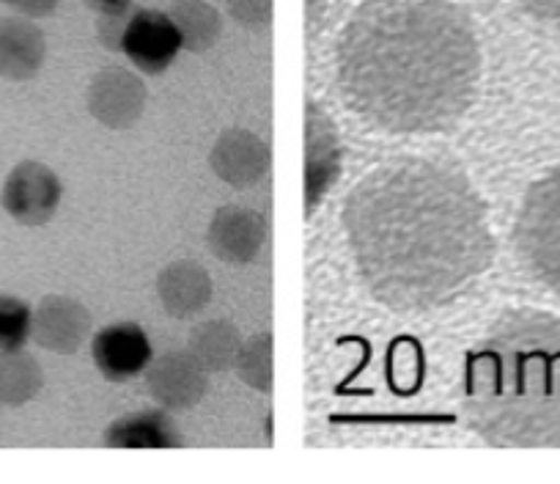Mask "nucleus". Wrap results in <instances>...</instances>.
I'll return each mask as SVG.
<instances>
[{"label": "nucleus", "instance_id": "1", "mask_svg": "<svg viewBox=\"0 0 560 484\" xmlns=\"http://www.w3.org/2000/svg\"><path fill=\"white\" fill-rule=\"evenodd\" d=\"M343 226L369 292L401 314L451 303L492 265L487 207L445 163L380 165L349 193Z\"/></svg>", "mask_w": 560, "mask_h": 484}, {"label": "nucleus", "instance_id": "2", "mask_svg": "<svg viewBox=\"0 0 560 484\" xmlns=\"http://www.w3.org/2000/svg\"><path fill=\"white\" fill-rule=\"evenodd\" d=\"M481 80L476 28L451 0H369L338 42V85L358 116L398 136L448 130Z\"/></svg>", "mask_w": 560, "mask_h": 484}, {"label": "nucleus", "instance_id": "3", "mask_svg": "<svg viewBox=\"0 0 560 484\" xmlns=\"http://www.w3.org/2000/svg\"><path fill=\"white\" fill-rule=\"evenodd\" d=\"M465 413L492 446L560 449V316L511 311L467 360Z\"/></svg>", "mask_w": 560, "mask_h": 484}, {"label": "nucleus", "instance_id": "4", "mask_svg": "<svg viewBox=\"0 0 560 484\" xmlns=\"http://www.w3.org/2000/svg\"><path fill=\"white\" fill-rule=\"evenodd\" d=\"M514 242L525 270L560 295V169L527 191Z\"/></svg>", "mask_w": 560, "mask_h": 484}, {"label": "nucleus", "instance_id": "5", "mask_svg": "<svg viewBox=\"0 0 560 484\" xmlns=\"http://www.w3.org/2000/svg\"><path fill=\"white\" fill-rule=\"evenodd\" d=\"M61 193L56 171L36 160H25V163L14 165L12 174L3 182L0 204L18 223L45 226L58 212Z\"/></svg>", "mask_w": 560, "mask_h": 484}, {"label": "nucleus", "instance_id": "6", "mask_svg": "<svg viewBox=\"0 0 560 484\" xmlns=\"http://www.w3.org/2000/svg\"><path fill=\"white\" fill-rule=\"evenodd\" d=\"M185 47L179 28L171 14L158 9H140L127 20L121 36V50L129 61L147 74H160L176 61L179 50Z\"/></svg>", "mask_w": 560, "mask_h": 484}, {"label": "nucleus", "instance_id": "7", "mask_svg": "<svg viewBox=\"0 0 560 484\" xmlns=\"http://www.w3.org/2000/svg\"><path fill=\"white\" fill-rule=\"evenodd\" d=\"M343 147L336 125L325 111L311 102L308 118H305V209L314 212L332 182L341 174Z\"/></svg>", "mask_w": 560, "mask_h": 484}, {"label": "nucleus", "instance_id": "8", "mask_svg": "<svg viewBox=\"0 0 560 484\" xmlns=\"http://www.w3.org/2000/svg\"><path fill=\"white\" fill-rule=\"evenodd\" d=\"M89 111L100 125L110 130H127L140 118L147 107V89L138 74L127 69H102L89 85Z\"/></svg>", "mask_w": 560, "mask_h": 484}, {"label": "nucleus", "instance_id": "9", "mask_svg": "<svg viewBox=\"0 0 560 484\" xmlns=\"http://www.w3.org/2000/svg\"><path fill=\"white\" fill-rule=\"evenodd\" d=\"M91 353H94L96 369L113 383L138 378L152 364V344L143 327L135 322H118L96 333Z\"/></svg>", "mask_w": 560, "mask_h": 484}, {"label": "nucleus", "instance_id": "10", "mask_svg": "<svg viewBox=\"0 0 560 484\" xmlns=\"http://www.w3.org/2000/svg\"><path fill=\"white\" fill-rule=\"evenodd\" d=\"M91 331V316L83 303L63 295H50L39 303L31 320V336L50 353L72 355Z\"/></svg>", "mask_w": 560, "mask_h": 484}, {"label": "nucleus", "instance_id": "11", "mask_svg": "<svg viewBox=\"0 0 560 484\" xmlns=\"http://www.w3.org/2000/svg\"><path fill=\"white\" fill-rule=\"evenodd\" d=\"M267 242V220L245 207H225L209 226V249L229 265H247Z\"/></svg>", "mask_w": 560, "mask_h": 484}, {"label": "nucleus", "instance_id": "12", "mask_svg": "<svg viewBox=\"0 0 560 484\" xmlns=\"http://www.w3.org/2000/svg\"><path fill=\"white\" fill-rule=\"evenodd\" d=\"M147 385L160 405L171 411H187L201 402L207 391V374H203L201 360L192 353H168L154 360Z\"/></svg>", "mask_w": 560, "mask_h": 484}, {"label": "nucleus", "instance_id": "13", "mask_svg": "<svg viewBox=\"0 0 560 484\" xmlns=\"http://www.w3.org/2000/svg\"><path fill=\"white\" fill-rule=\"evenodd\" d=\"M212 169L234 187H250L267 176L269 147L247 130H229L212 149Z\"/></svg>", "mask_w": 560, "mask_h": 484}, {"label": "nucleus", "instance_id": "14", "mask_svg": "<svg viewBox=\"0 0 560 484\" xmlns=\"http://www.w3.org/2000/svg\"><path fill=\"white\" fill-rule=\"evenodd\" d=\"M47 56V42L39 25L28 18H0V78L31 80L39 74Z\"/></svg>", "mask_w": 560, "mask_h": 484}, {"label": "nucleus", "instance_id": "15", "mask_svg": "<svg viewBox=\"0 0 560 484\" xmlns=\"http://www.w3.org/2000/svg\"><path fill=\"white\" fill-rule=\"evenodd\" d=\"M158 292L165 311L185 320V316L198 314L209 303V298H212V281H209L207 270L198 267L196 262H176V265L165 267L160 273Z\"/></svg>", "mask_w": 560, "mask_h": 484}, {"label": "nucleus", "instance_id": "16", "mask_svg": "<svg viewBox=\"0 0 560 484\" xmlns=\"http://www.w3.org/2000/svg\"><path fill=\"white\" fill-rule=\"evenodd\" d=\"M105 440L116 449H171V446H179V433L168 416L158 411H143L113 422Z\"/></svg>", "mask_w": 560, "mask_h": 484}, {"label": "nucleus", "instance_id": "17", "mask_svg": "<svg viewBox=\"0 0 560 484\" xmlns=\"http://www.w3.org/2000/svg\"><path fill=\"white\" fill-rule=\"evenodd\" d=\"M45 385V374L36 358L23 349L0 353V405L20 407L34 400Z\"/></svg>", "mask_w": 560, "mask_h": 484}, {"label": "nucleus", "instance_id": "18", "mask_svg": "<svg viewBox=\"0 0 560 484\" xmlns=\"http://www.w3.org/2000/svg\"><path fill=\"white\" fill-rule=\"evenodd\" d=\"M171 20L179 28L185 47L192 53L209 50L223 34L218 9L209 7L207 0H176L171 9Z\"/></svg>", "mask_w": 560, "mask_h": 484}, {"label": "nucleus", "instance_id": "19", "mask_svg": "<svg viewBox=\"0 0 560 484\" xmlns=\"http://www.w3.org/2000/svg\"><path fill=\"white\" fill-rule=\"evenodd\" d=\"M240 349V333H236V327L231 322L223 320L203 322L190 336V353L201 360L203 369H214V372H223V369L234 367Z\"/></svg>", "mask_w": 560, "mask_h": 484}, {"label": "nucleus", "instance_id": "20", "mask_svg": "<svg viewBox=\"0 0 560 484\" xmlns=\"http://www.w3.org/2000/svg\"><path fill=\"white\" fill-rule=\"evenodd\" d=\"M236 372L245 380L250 389L269 391L272 389V338L269 333L264 336H253L250 342L242 344L240 355H236Z\"/></svg>", "mask_w": 560, "mask_h": 484}, {"label": "nucleus", "instance_id": "21", "mask_svg": "<svg viewBox=\"0 0 560 484\" xmlns=\"http://www.w3.org/2000/svg\"><path fill=\"white\" fill-rule=\"evenodd\" d=\"M31 314L23 300L12 295H0V353H14L23 349V344L31 336Z\"/></svg>", "mask_w": 560, "mask_h": 484}, {"label": "nucleus", "instance_id": "22", "mask_svg": "<svg viewBox=\"0 0 560 484\" xmlns=\"http://www.w3.org/2000/svg\"><path fill=\"white\" fill-rule=\"evenodd\" d=\"M229 12L245 28H267L272 20V0H229Z\"/></svg>", "mask_w": 560, "mask_h": 484}, {"label": "nucleus", "instance_id": "23", "mask_svg": "<svg viewBox=\"0 0 560 484\" xmlns=\"http://www.w3.org/2000/svg\"><path fill=\"white\" fill-rule=\"evenodd\" d=\"M520 7L538 23L560 31V0H520Z\"/></svg>", "mask_w": 560, "mask_h": 484}, {"label": "nucleus", "instance_id": "24", "mask_svg": "<svg viewBox=\"0 0 560 484\" xmlns=\"http://www.w3.org/2000/svg\"><path fill=\"white\" fill-rule=\"evenodd\" d=\"M14 12H20L23 18L39 20V18H50L58 7H61V0H3Z\"/></svg>", "mask_w": 560, "mask_h": 484}, {"label": "nucleus", "instance_id": "25", "mask_svg": "<svg viewBox=\"0 0 560 484\" xmlns=\"http://www.w3.org/2000/svg\"><path fill=\"white\" fill-rule=\"evenodd\" d=\"M127 23H124V14H100V39L102 45L121 47V36Z\"/></svg>", "mask_w": 560, "mask_h": 484}, {"label": "nucleus", "instance_id": "26", "mask_svg": "<svg viewBox=\"0 0 560 484\" xmlns=\"http://www.w3.org/2000/svg\"><path fill=\"white\" fill-rule=\"evenodd\" d=\"M85 7L94 9L96 14H127L132 0H85Z\"/></svg>", "mask_w": 560, "mask_h": 484}]
</instances>
